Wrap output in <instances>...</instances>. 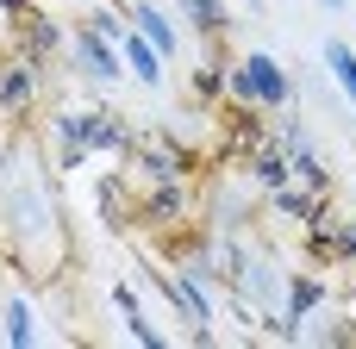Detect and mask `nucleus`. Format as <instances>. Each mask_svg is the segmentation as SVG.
<instances>
[{
  "label": "nucleus",
  "instance_id": "nucleus-8",
  "mask_svg": "<svg viewBox=\"0 0 356 349\" xmlns=\"http://www.w3.org/2000/svg\"><path fill=\"white\" fill-rule=\"evenodd\" d=\"M0 94H6V106H25V100H31V69H6Z\"/></svg>",
  "mask_w": 356,
  "mask_h": 349
},
{
  "label": "nucleus",
  "instance_id": "nucleus-5",
  "mask_svg": "<svg viewBox=\"0 0 356 349\" xmlns=\"http://www.w3.org/2000/svg\"><path fill=\"white\" fill-rule=\"evenodd\" d=\"M131 25H144V37H150L156 50H169V44H175V31L163 25V12H156V6H131Z\"/></svg>",
  "mask_w": 356,
  "mask_h": 349
},
{
  "label": "nucleus",
  "instance_id": "nucleus-9",
  "mask_svg": "<svg viewBox=\"0 0 356 349\" xmlns=\"http://www.w3.org/2000/svg\"><path fill=\"white\" fill-rule=\"evenodd\" d=\"M6 337L13 343H31V312L25 306H6Z\"/></svg>",
  "mask_w": 356,
  "mask_h": 349
},
{
  "label": "nucleus",
  "instance_id": "nucleus-10",
  "mask_svg": "<svg viewBox=\"0 0 356 349\" xmlns=\"http://www.w3.org/2000/svg\"><path fill=\"white\" fill-rule=\"evenodd\" d=\"M181 12H188L194 25H219V0H181Z\"/></svg>",
  "mask_w": 356,
  "mask_h": 349
},
{
  "label": "nucleus",
  "instance_id": "nucleus-11",
  "mask_svg": "<svg viewBox=\"0 0 356 349\" xmlns=\"http://www.w3.org/2000/svg\"><path fill=\"white\" fill-rule=\"evenodd\" d=\"M175 206H181V194H175V187H163V194H156V200H150V219H169V212H175Z\"/></svg>",
  "mask_w": 356,
  "mask_h": 349
},
{
  "label": "nucleus",
  "instance_id": "nucleus-12",
  "mask_svg": "<svg viewBox=\"0 0 356 349\" xmlns=\"http://www.w3.org/2000/svg\"><path fill=\"white\" fill-rule=\"evenodd\" d=\"M257 175H263V181H269V187H282V181H288V162H282V156H269V162H263V169H257Z\"/></svg>",
  "mask_w": 356,
  "mask_h": 349
},
{
  "label": "nucleus",
  "instance_id": "nucleus-14",
  "mask_svg": "<svg viewBox=\"0 0 356 349\" xmlns=\"http://www.w3.org/2000/svg\"><path fill=\"white\" fill-rule=\"evenodd\" d=\"M307 306H319V287H313V281H300V287H294V312H307Z\"/></svg>",
  "mask_w": 356,
  "mask_h": 349
},
{
  "label": "nucleus",
  "instance_id": "nucleus-15",
  "mask_svg": "<svg viewBox=\"0 0 356 349\" xmlns=\"http://www.w3.org/2000/svg\"><path fill=\"white\" fill-rule=\"evenodd\" d=\"M325 6H332V12H338V6H344V0H325Z\"/></svg>",
  "mask_w": 356,
  "mask_h": 349
},
{
  "label": "nucleus",
  "instance_id": "nucleus-3",
  "mask_svg": "<svg viewBox=\"0 0 356 349\" xmlns=\"http://www.w3.org/2000/svg\"><path fill=\"white\" fill-rule=\"evenodd\" d=\"M75 56H81V62H88L94 75H119V62H113V50L100 44V31H94V25H88V31L75 37Z\"/></svg>",
  "mask_w": 356,
  "mask_h": 349
},
{
  "label": "nucleus",
  "instance_id": "nucleus-13",
  "mask_svg": "<svg viewBox=\"0 0 356 349\" xmlns=\"http://www.w3.org/2000/svg\"><path fill=\"white\" fill-rule=\"evenodd\" d=\"M300 175H307V187H325V169H319V162H313L307 150H300Z\"/></svg>",
  "mask_w": 356,
  "mask_h": 349
},
{
  "label": "nucleus",
  "instance_id": "nucleus-7",
  "mask_svg": "<svg viewBox=\"0 0 356 349\" xmlns=\"http://www.w3.org/2000/svg\"><path fill=\"white\" fill-rule=\"evenodd\" d=\"M325 56H332V75L344 81V94H350V106H356V56H350V50H344V44H332Z\"/></svg>",
  "mask_w": 356,
  "mask_h": 349
},
{
  "label": "nucleus",
  "instance_id": "nucleus-6",
  "mask_svg": "<svg viewBox=\"0 0 356 349\" xmlns=\"http://www.w3.org/2000/svg\"><path fill=\"white\" fill-rule=\"evenodd\" d=\"M163 287H169V300H175V306H181V312H188L194 325H207V300H200V293H194L188 281H163Z\"/></svg>",
  "mask_w": 356,
  "mask_h": 349
},
{
  "label": "nucleus",
  "instance_id": "nucleus-2",
  "mask_svg": "<svg viewBox=\"0 0 356 349\" xmlns=\"http://www.w3.org/2000/svg\"><path fill=\"white\" fill-rule=\"evenodd\" d=\"M56 131H63V144L75 150V144H119L113 131H100V119H88V112H69V119H56Z\"/></svg>",
  "mask_w": 356,
  "mask_h": 349
},
{
  "label": "nucleus",
  "instance_id": "nucleus-1",
  "mask_svg": "<svg viewBox=\"0 0 356 349\" xmlns=\"http://www.w3.org/2000/svg\"><path fill=\"white\" fill-rule=\"evenodd\" d=\"M244 81H250L257 100H288V75H282L275 56H250V62H244Z\"/></svg>",
  "mask_w": 356,
  "mask_h": 349
},
{
  "label": "nucleus",
  "instance_id": "nucleus-4",
  "mask_svg": "<svg viewBox=\"0 0 356 349\" xmlns=\"http://www.w3.org/2000/svg\"><path fill=\"white\" fill-rule=\"evenodd\" d=\"M125 62L138 69V81H163L156 75V44H144L138 31H125Z\"/></svg>",
  "mask_w": 356,
  "mask_h": 349
}]
</instances>
